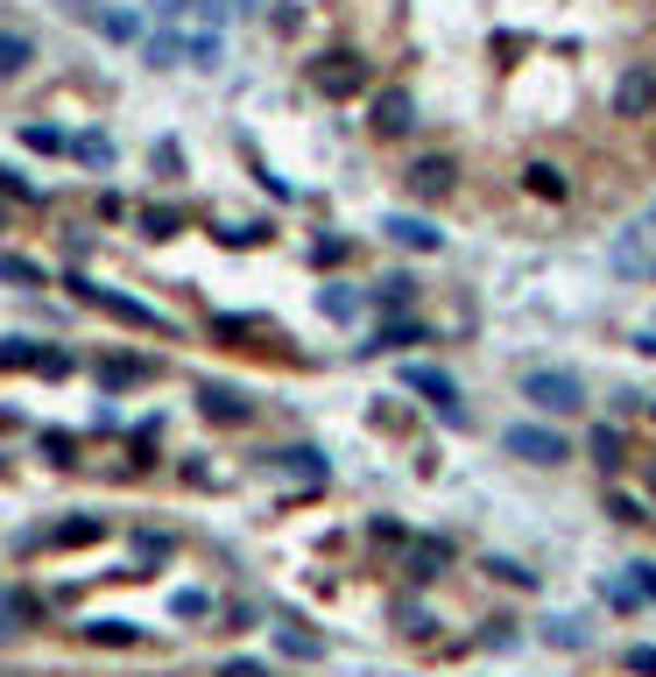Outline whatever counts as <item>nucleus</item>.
<instances>
[{"mask_svg": "<svg viewBox=\"0 0 656 677\" xmlns=\"http://www.w3.org/2000/svg\"><path fill=\"white\" fill-rule=\"evenodd\" d=\"M523 402H536L544 416H572L579 402H586V388H579V374H564V367H530L523 374Z\"/></svg>", "mask_w": 656, "mask_h": 677, "instance_id": "nucleus-1", "label": "nucleus"}, {"mask_svg": "<svg viewBox=\"0 0 656 677\" xmlns=\"http://www.w3.org/2000/svg\"><path fill=\"white\" fill-rule=\"evenodd\" d=\"M402 388H410V396H424L430 410H438V424H466V410H459V388H452V374L445 367H424V360H410V367H402Z\"/></svg>", "mask_w": 656, "mask_h": 677, "instance_id": "nucleus-2", "label": "nucleus"}, {"mask_svg": "<svg viewBox=\"0 0 656 677\" xmlns=\"http://www.w3.org/2000/svg\"><path fill=\"white\" fill-rule=\"evenodd\" d=\"M311 85H318L325 99H353V93H367V57H353V50L318 57V64H311Z\"/></svg>", "mask_w": 656, "mask_h": 677, "instance_id": "nucleus-3", "label": "nucleus"}, {"mask_svg": "<svg viewBox=\"0 0 656 677\" xmlns=\"http://www.w3.org/2000/svg\"><path fill=\"white\" fill-rule=\"evenodd\" d=\"M501 445H509V459H530V466H564L572 459V445H564L558 431H544V424H509Z\"/></svg>", "mask_w": 656, "mask_h": 677, "instance_id": "nucleus-4", "label": "nucleus"}, {"mask_svg": "<svg viewBox=\"0 0 656 677\" xmlns=\"http://www.w3.org/2000/svg\"><path fill=\"white\" fill-rule=\"evenodd\" d=\"M71 290L85 297V304H99V311H113V318H127V325H142V333H170V318L162 311H148V304H134V297L121 290H99V282H85V276H71Z\"/></svg>", "mask_w": 656, "mask_h": 677, "instance_id": "nucleus-5", "label": "nucleus"}, {"mask_svg": "<svg viewBox=\"0 0 656 677\" xmlns=\"http://www.w3.org/2000/svg\"><path fill=\"white\" fill-rule=\"evenodd\" d=\"M452 177H459L452 156H416L410 170H402V184H410V198H445V191H452Z\"/></svg>", "mask_w": 656, "mask_h": 677, "instance_id": "nucleus-6", "label": "nucleus"}, {"mask_svg": "<svg viewBox=\"0 0 656 677\" xmlns=\"http://www.w3.org/2000/svg\"><path fill=\"white\" fill-rule=\"evenodd\" d=\"M0 360L8 367H42L57 382V374H71V353H57V346H36V339H0Z\"/></svg>", "mask_w": 656, "mask_h": 677, "instance_id": "nucleus-7", "label": "nucleus"}, {"mask_svg": "<svg viewBox=\"0 0 656 677\" xmlns=\"http://www.w3.org/2000/svg\"><path fill=\"white\" fill-rule=\"evenodd\" d=\"M148 57H156V64H177V57H184V64H219V36H156Z\"/></svg>", "mask_w": 656, "mask_h": 677, "instance_id": "nucleus-8", "label": "nucleus"}, {"mask_svg": "<svg viewBox=\"0 0 656 677\" xmlns=\"http://www.w3.org/2000/svg\"><path fill=\"white\" fill-rule=\"evenodd\" d=\"M615 268H621V276H656V219L629 226V240L615 247Z\"/></svg>", "mask_w": 656, "mask_h": 677, "instance_id": "nucleus-9", "label": "nucleus"}, {"mask_svg": "<svg viewBox=\"0 0 656 677\" xmlns=\"http://www.w3.org/2000/svg\"><path fill=\"white\" fill-rule=\"evenodd\" d=\"M198 410L212 416V424H247V416H255V402H247L241 388H227V382H205L198 388Z\"/></svg>", "mask_w": 656, "mask_h": 677, "instance_id": "nucleus-10", "label": "nucleus"}, {"mask_svg": "<svg viewBox=\"0 0 656 677\" xmlns=\"http://www.w3.org/2000/svg\"><path fill=\"white\" fill-rule=\"evenodd\" d=\"M381 233H389L396 247H416V254H438L445 247L438 226H430V219H410V213H389V219H381Z\"/></svg>", "mask_w": 656, "mask_h": 677, "instance_id": "nucleus-11", "label": "nucleus"}, {"mask_svg": "<svg viewBox=\"0 0 656 677\" xmlns=\"http://www.w3.org/2000/svg\"><path fill=\"white\" fill-rule=\"evenodd\" d=\"M410 128H416V99L402 93V85H389V93L375 99V134H389V142H396V134H410Z\"/></svg>", "mask_w": 656, "mask_h": 677, "instance_id": "nucleus-12", "label": "nucleus"}, {"mask_svg": "<svg viewBox=\"0 0 656 677\" xmlns=\"http://www.w3.org/2000/svg\"><path fill=\"white\" fill-rule=\"evenodd\" d=\"M649 107H656V78H649V71H643V64H635V71H629V78H621V85H615V113H621V120H643Z\"/></svg>", "mask_w": 656, "mask_h": 677, "instance_id": "nucleus-13", "label": "nucleus"}, {"mask_svg": "<svg viewBox=\"0 0 656 677\" xmlns=\"http://www.w3.org/2000/svg\"><path fill=\"white\" fill-rule=\"evenodd\" d=\"M445 558H452V551H445L438 536H416V544H410V558H402V571H410L416 585H430V579L445 571Z\"/></svg>", "mask_w": 656, "mask_h": 677, "instance_id": "nucleus-14", "label": "nucleus"}, {"mask_svg": "<svg viewBox=\"0 0 656 677\" xmlns=\"http://www.w3.org/2000/svg\"><path fill=\"white\" fill-rule=\"evenodd\" d=\"M28 64H36V43L22 28H0V78H22Z\"/></svg>", "mask_w": 656, "mask_h": 677, "instance_id": "nucleus-15", "label": "nucleus"}, {"mask_svg": "<svg viewBox=\"0 0 656 677\" xmlns=\"http://www.w3.org/2000/svg\"><path fill=\"white\" fill-rule=\"evenodd\" d=\"M523 191H536L544 205H564V191H572V184H564L558 162H530V170H523Z\"/></svg>", "mask_w": 656, "mask_h": 677, "instance_id": "nucleus-16", "label": "nucleus"}, {"mask_svg": "<svg viewBox=\"0 0 656 677\" xmlns=\"http://www.w3.org/2000/svg\"><path fill=\"white\" fill-rule=\"evenodd\" d=\"M593 466H600V473H621V466H629V438H621L615 424L593 431Z\"/></svg>", "mask_w": 656, "mask_h": 677, "instance_id": "nucleus-17", "label": "nucleus"}, {"mask_svg": "<svg viewBox=\"0 0 656 677\" xmlns=\"http://www.w3.org/2000/svg\"><path fill=\"white\" fill-rule=\"evenodd\" d=\"M361 304H367V297L353 290V282H325V297H318V311H325V318H339V325L361 318Z\"/></svg>", "mask_w": 656, "mask_h": 677, "instance_id": "nucleus-18", "label": "nucleus"}, {"mask_svg": "<svg viewBox=\"0 0 656 677\" xmlns=\"http://www.w3.org/2000/svg\"><path fill=\"white\" fill-rule=\"evenodd\" d=\"M424 339H430V333H424L416 318H389V325H381V339L367 346V353H396V346H424Z\"/></svg>", "mask_w": 656, "mask_h": 677, "instance_id": "nucleus-19", "label": "nucleus"}, {"mask_svg": "<svg viewBox=\"0 0 656 677\" xmlns=\"http://www.w3.org/2000/svg\"><path fill=\"white\" fill-rule=\"evenodd\" d=\"M148 382V360H99V388H134Z\"/></svg>", "mask_w": 656, "mask_h": 677, "instance_id": "nucleus-20", "label": "nucleus"}, {"mask_svg": "<svg viewBox=\"0 0 656 677\" xmlns=\"http://www.w3.org/2000/svg\"><path fill=\"white\" fill-rule=\"evenodd\" d=\"M148 8H156L162 22H184V14H227L233 0H148Z\"/></svg>", "mask_w": 656, "mask_h": 677, "instance_id": "nucleus-21", "label": "nucleus"}, {"mask_svg": "<svg viewBox=\"0 0 656 677\" xmlns=\"http://www.w3.org/2000/svg\"><path fill=\"white\" fill-rule=\"evenodd\" d=\"M99 536H107V522L78 516V522H64V530H50V544H99Z\"/></svg>", "mask_w": 656, "mask_h": 677, "instance_id": "nucleus-22", "label": "nucleus"}, {"mask_svg": "<svg viewBox=\"0 0 656 677\" xmlns=\"http://www.w3.org/2000/svg\"><path fill=\"white\" fill-rule=\"evenodd\" d=\"M487 579H501V585H523V593H530V585H536V571H530V565H515V558H487Z\"/></svg>", "mask_w": 656, "mask_h": 677, "instance_id": "nucleus-23", "label": "nucleus"}, {"mask_svg": "<svg viewBox=\"0 0 656 677\" xmlns=\"http://www.w3.org/2000/svg\"><path fill=\"white\" fill-rule=\"evenodd\" d=\"M0 282H28V290H42V268L22 262V254H0Z\"/></svg>", "mask_w": 656, "mask_h": 677, "instance_id": "nucleus-24", "label": "nucleus"}, {"mask_svg": "<svg viewBox=\"0 0 656 677\" xmlns=\"http://www.w3.org/2000/svg\"><path fill=\"white\" fill-rule=\"evenodd\" d=\"M177 226H184V219H177L170 205H148V213H142V233H148V240H170Z\"/></svg>", "mask_w": 656, "mask_h": 677, "instance_id": "nucleus-25", "label": "nucleus"}, {"mask_svg": "<svg viewBox=\"0 0 656 677\" xmlns=\"http://www.w3.org/2000/svg\"><path fill=\"white\" fill-rule=\"evenodd\" d=\"M85 636L107 642V650H121V642H134V621H85Z\"/></svg>", "mask_w": 656, "mask_h": 677, "instance_id": "nucleus-26", "label": "nucleus"}, {"mask_svg": "<svg viewBox=\"0 0 656 677\" xmlns=\"http://www.w3.org/2000/svg\"><path fill=\"white\" fill-rule=\"evenodd\" d=\"M276 642H282V656H304V664H311V656H325V642L318 636H296V628H282Z\"/></svg>", "mask_w": 656, "mask_h": 677, "instance_id": "nucleus-27", "label": "nucleus"}, {"mask_svg": "<svg viewBox=\"0 0 656 677\" xmlns=\"http://www.w3.org/2000/svg\"><path fill=\"white\" fill-rule=\"evenodd\" d=\"M375 297H381L389 311H402V304L416 297V282H410V276H381V290H375Z\"/></svg>", "mask_w": 656, "mask_h": 677, "instance_id": "nucleus-28", "label": "nucleus"}, {"mask_svg": "<svg viewBox=\"0 0 656 677\" xmlns=\"http://www.w3.org/2000/svg\"><path fill=\"white\" fill-rule=\"evenodd\" d=\"M276 459H282V473H304V480H325L318 451H276Z\"/></svg>", "mask_w": 656, "mask_h": 677, "instance_id": "nucleus-29", "label": "nucleus"}, {"mask_svg": "<svg viewBox=\"0 0 656 677\" xmlns=\"http://www.w3.org/2000/svg\"><path fill=\"white\" fill-rule=\"evenodd\" d=\"M205 614H212V600H205V593H177V621H205Z\"/></svg>", "mask_w": 656, "mask_h": 677, "instance_id": "nucleus-30", "label": "nucleus"}, {"mask_svg": "<svg viewBox=\"0 0 656 677\" xmlns=\"http://www.w3.org/2000/svg\"><path fill=\"white\" fill-rule=\"evenodd\" d=\"M78 156H85V162H99V170H107V162H113V142H99V134H85V142H78Z\"/></svg>", "mask_w": 656, "mask_h": 677, "instance_id": "nucleus-31", "label": "nucleus"}, {"mask_svg": "<svg viewBox=\"0 0 656 677\" xmlns=\"http://www.w3.org/2000/svg\"><path fill=\"white\" fill-rule=\"evenodd\" d=\"M42 451H50V459H57V466H71V451H78V445H71V438H64V431H42Z\"/></svg>", "mask_w": 656, "mask_h": 677, "instance_id": "nucleus-32", "label": "nucleus"}, {"mask_svg": "<svg viewBox=\"0 0 656 677\" xmlns=\"http://www.w3.org/2000/svg\"><path fill=\"white\" fill-rule=\"evenodd\" d=\"M311 262H318V268H332V262H347V240H318V247H311Z\"/></svg>", "mask_w": 656, "mask_h": 677, "instance_id": "nucleus-33", "label": "nucleus"}, {"mask_svg": "<svg viewBox=\"0 0 656 677\" xmlns=\"http://www.w3.org/2000/svg\"><path fill=\"white\" fill-rule=\"evenodd\" d=\"M134 551H142V558H170V536H156V530H142V536H134Z\"/></svg>", "mask_w": 656, "mask_h": 677, "instance_id": "nucleus-34", "label": "nucleus"}, {"mask_svg": "<svg viewBox=\"0 0 656 677\" xmlns=\"http://www.w3.org/2000/svg\"><path fill=\"white\" fill-rule=\"evenodd\" d=\"M0 191H8V198H22V205H36V184H22L14 170H0Z\"/></svg>", "mask_w": 656, "mask_h": 677, "instance_id": "nucleus-35", "label": "nucleus"}, {"mask_svg": "<svg viewBox=\"0 0 656 677\" xmlns=\"http://www.w3.org/2000/svg\"><path fill=\"white\" fill-rule=\"evenodd\" d=\"M22 142L28 148H64V134H57V128H22Z\"/></svg>", "mask_w": 656, "mask_h": 677, "instance_id": "nucleus-36", "label": "nucleus"}, {"mask_svg": "<svg viewBox=\"0 0 656 677\" xmlns=\"http://www.w3.org/2000/svg\"><path fill=\"white\" fill-rule=\"evenodd\" d=\"M550 642H558V650H572V642H586V628H572V621H550Z\"/></svg>", "mask_w": 656, "mask_h": 677, "instance_id": "nucleus-37", "label": "nucleus"}, {"mask_svg": "<svg viewBox=\"0 0 656 677\" xmlns=\"http://www.w3.org/2000/svg\"><path fill=\"white\" fill-rule=\"evenodd\" d=\"M629 670H643V677H656V642H643V650H629Z\"/></svg>", "mask_w": 656, "mask_h": 677, "instance_id": "nucleus-38", "label": "nucleus"}, {"mask_svg": "<svg viewBox=\"0 0 656 677\" xmlns=\"http://www.w3.org/2000/svg\"><path fill=\"white\" fill-rule=\"evenodd\" d=\"M607 508H615V522H643V501H629V494H615Z\"/></svg>", "mask_w": 656, "mask_h": 677, "instance_id": "nucleus-39", "label": "nucleus"}, {"mask_svg": "<svg viewBox=\"0 0 656 677\" xmlns=\"http://www.w3.org/2000/svg\"><path fill=\"white\" fill-rule=\"evenodd\" d=\"M219 677H268L262 664H247V656H233V664H219Z\"/></svg>", "mask_w": 656, "mask_h": 677, "instance_id": "nucleus-40", "label": "nucleus"}, {"mask_svg": "<svg viewBox=\"0 0 656 677\" xmlns=\"http://www.w3.org/2000/svg\"><path fill=\"white\" fill-rule=\"evenodd\" d=\"M635 585H643V593L656 600V565H635Z\"/></svg>", "mask_w": 656, "mask_h": 677, "instance_id": "nucleus-41", "label": "nucleus"}, {"mask_svg": "<svg viewBox=\"0 0 656 677\" xmlns=\"http://www.w3.org/2000/svg\"><path fill=\"white\" fill-rule=\"evenodd\" d=\"M649 487H656V466H649Z\"/></svg>", "mask_w": 656, "mask_h": 677, "instance_id": "nucleus-42", "label": "nucleus"}]
</instances>
